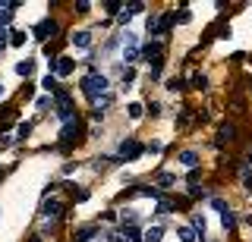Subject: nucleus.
I'll return each mask as SVG.
<instances>
[{
  "label": "nucleus",
  "mask_w": 252,
  "mask_h": 242,
  "mask_svg": "<svg viewBox=\"0 0 252 242\" xmlns=\"http://www.w3.org/2000/svg\"><path fill=\"white\" fill-rule=\"evenodd\" d=\"M82 91H85L92 101H98L101 95H107V91H110V79H107L104 73H98V69H92V73L82 79Z\"/></svg>",
  "instance_id": "f257e3e1"
},
{
  "label": "nucleus",
  "mask_w": 252,
  "mask_h": 242,
  "mask_svg": "<svg viewBox=\"0 0 252 242\" xmlns=\"http://www.w3.org/2000/svg\"><path fill=\"white\" fill-rule=\"evenodd\" d=\"M139 154H142V145L136 138H123L120 142V158H139Z\"/></svg>",
  "instance_id": "f03ea898"
},
{
  "label": "nucleus",
  "mask_w": 252,
  "mask_h": 242,
  "mask_svg": "<svg viewBox=\"0 0 252 242\" xmlns=\"http://www.w3.org/2000/svg\"><path fill=\"white\" fill-rule=\"evenodd\" d=\"M51 69H54V73H57V76H69V73H73V69H76V63H73V60H69V57H57V60H54V63H51Z\"/></svg>",
  "instance_id": "7ed1b4c3"
},
{
  "label": "nucleus",
  "mask_w": 252,
  "mask_h": 242,
  "mask_svg": "<svg viewBox=\"0 0 252 242\" xmlns=\"http://www.w3.org/2000/svg\"><path fill=\"white\" fill-rule=\"evenodd\" d=\"M54 32H57V22H51V19H44L41 26H35V38H41V41L54 38Z\"/></svg>",
  "instance_id": "20e7f679"
},
{
  "label": "nucleus",
  "mask_w": 252,
  "mask_h": 242,
  "mask_svg": "<svg viewBox=\"0 0 252 242\" xmlns=\"http://www.w3.org/2000/svg\"><path fill=\"white\" fill-rule=\"evenodd\" d=\"M69 41H73L76 51H89V48H92V32H73V38H69Z\"/></svg>",
  "instance_id": "39448f33"
},
{
  "label": "nucleus",
  "mask_w": 252,
  "mask_h": 242,
  "mask_svg": "<svg viewBox=\"0 0 252 242\" xmlns=\"http://www.w3.org/2000/svg\"><path fill=\"white\" fill-rule=\"evenodd\" d=\"M142 239H145V242H161L164 239V226L161 223H158V226H148V230L142 233Z\"/></svg>",
  "instance_id": "423d86ee"
},
{
  "label": "nucleus",
  "mask_w": 252,
  "mask_h": 242,
  "mask_svg": "<svg viewBox=\"0 0 252 242\" xmlns=\"http://www.w3.org/2000/svg\"><path fill=\"white\" fill-rule=\"evenodd\" d=\"M110 104H114V95H110V91H107V95H101L98 101H94V107H92V110H94V113H104Z\"/></svg>",
  "instance_id": "0eeeda50"
},
{
  "label": "nucleus",
  "mask_w": 252,
  "mask_h": 242,
  "mask_svg": "<svg viewBox=\"0 0 252 242\" xmlns=\"http://www.w3.org/2000/svg\"><path fill=\"white\" fill-rule=\"evenodd\" d=\"M41 214H44V217H51V220H54V217H57V214H60V201H57V198H51V201H44V208H41Z\"/></svg>",
  "instance_id": "6e6552de"
},
{
  "label": "nucleus",
  "mask_w": 252,
  "mask_h": 242,
  "mask_svg": "<svg viewBox=\"0 0 252 242\" xmlns=\"http://www.w3.org/2000/svg\"><path fill=\"white\" fill-rule=\"evenodd\" d=\"M177 236H180V242H195L199 233H195L192 226H177Z\"/></svg>",
  "instance_id": "1a4fd4ad"
},
{
  "label": "nucleus",
  "mask_w": 252,
  "mask_h": 242,
  "mask_svg": "<svg viewBox=\"0 0 252 242\" xmlns=\"http://www.w3.org/2000/svg\"><path fill=\"white\" fill-rule=\"evenodd\" d=\"M180 163H183V167H189V170H195V163H199V154H195V151H183V154H180Z\"/></svg>",
  "instance_id": "9d476101"
},
{
  "label": "nucleus",
  "mask_w": 252,
  "mask_h": 242,
  "mask_svg": "<svg viewBox=\"0 0 252 242\" xmlns=\"http://www.w3.org/2000/svg\"><path fill=\"white\" fill-rule=\"evenodd\" d=\"M126 113H129V120H142V113H145V107H142L139 101H132V104L126 107Z\"/></svg>",
  "instance_id": "9b49d317"
},
{
  "label": "nucleus",
  "mask_w": 252,
  "mask_h": 242,
  "mask_svg": "<svg viewBox=\"0 0 252 242\" xmlns=\"http://www.w3.org/2000/svg\"><path fill=\"white\" fill-rule=\"evenodd\" d=\"M139 60V48H123V63L126 66H132Z\"/></svg>",
  "instance_id": "f8f14e48"
},
{
  "label": "nucleus",
  "mask_w": 252,
  "mask_h": 242,
  "mask_svg": "<svg viewBox=\"0 0 252 242\" xmlns=\"http://www.w3.org/2000/svg\"><path fill=\"white\" fill-rule=\"evenodd\" d=\"M173 183H177V176H173V173H161V176H158V189H170Z\"/></svg>",
  "instance_id": "ddd939ff"
},
{
  "label": "nucleus",
  "mask_w": 252,
  "mask_h": 242,
  "mask_svg": "<svg viewBox=\"0 0 252 242\" xmlns=\"http://www.w3.org/2000/svg\"><path fill=\"white\" fill-rule=\"evenodd\" d=\"M120 10H123V3H117V0H107V3H104L107 16H120Z\"/></svg>",
  "instance_id": "4468645a"
},
{
  "label": "nucleus",
  "mask_w": 252,
  "mask_h": 242,
  "mask_svg": "<svg viewBox=\"0 0 252 242\" xmlns=\"http://www.w3.org/2000/svg\"><path fill=\"white\" fill-rule=\"evenodd\" d=\"M123 48H139V35L136 32H123Z\"/></svg>",
  "instance_id": "2eb2a0df"
},
{
  "label": "nucleus",
  "mask_w": 252,
  "mask_h": 242,
  "mask_svg": "<svg viewBox=\"0 0 252 242\" xmlns=\"http://www.w3.org/2000/svg\"><path fill=\"white\" fill-rule=\"evenodd\" d=\"M10 44H13V48H22V44H26V32H19V28H16L13 38H10Z\"/></svg>",
  "instance_id": "dca6fc26"
},
{
  "label": "nucleus",
  "mask_w": 252,
  "mask_h": 242,
  "mask_svg": "<svg viewBox=\"0 0 252 242\" xmlns=\"http://www.w3.org/2000/svg\"><path fill=\"white\" fill-rule=\"evenodd\" d=\"M192 230L205 236V217H202V214H195V217H192Z\"/></svg>",
  "instance_id": "f3484780"
},
{
  "label": "nucleus",
  "mask_w": 252,
  "mask_h": 242,
  "mask_svg": "<svg viewBox=\"0 0 252 242\" xmlns=\"http://www.w3.org/2000/svg\"><path fill=\"white\" fill-rule=\"evenodd\" d=\"M73 132H76V123L69 120L66 126H63V132H60V135H63V142H69V138H73Z\"/></svg>",
  "instance_id": "a211bd4d"
},
{
  "label": "nucleus",
  "mask_w": 252,
  "mask_h": 242,
  "mask_svg": "<svg viewBox=\"0 0 252 242\" xmlns=\"http://www.w3.org/2000/svg\"><path fill=\"white\" fill-rule=\"evenodd\" d=\"M41 85H44L47 91H57V76H44V79H41Z\"/></svg>",
  "instance_id": "6ab92c4d"
},
{
  "label": "nucleus",
  "mask_w": 252,
  "mask_h": 242,
  "mask_svg": "<svg viewBox=\"0 0 252 242\" xmlns=\"http://www.w3.org/2000/svg\"><path fill=\"white\" fill-rule=\"evenodd\" d=\"M220 223L227 226V230H230V226L236 223V217H233V211H224V214H220Z\"/></svg>",
  "instance_id": "aec40b11"
},
{
  "label": "nucleus",
  "mask_w": 252,
  "mask_h": 242,
  "mask_svg": "<svg viewBox=\"0 0 252 242\" xmlns=\"http://www.w3.org/2000/svg\"><path fill=\"white\" fill-rule=\"evenodd\" d=\"M120 79H123V85H126V82H132V79H136V69H132V66H123Z\"/></svg>",
  "instance_id": "412c9836"
},
{
  "label": "nucleus",
  "mask_w": 252,
  "mask_h": 242,
  "mask_svg": "<svg viewBox=\"0 0 252 242\" xmlns=\"http://www.w3.org/2000/svg\"><path fill=\"white\" fill-rule=\"evenodd\" d=\"M92 233H94L92 226H85V230H79V233H76V239H79V242H92Z\"/></svg>",
  "instance_id": "4be33fe9"
},
{
  "label": "nucleus",
  "mask_w": 252,
  "mask_h": 242,
  "mask_svg": "<svg viewBox=\"0 0 252 242\" xmlns=\"http://www.w3.org/2000/svg\"><path fill=\"white\" fill-rule=\"evenodd\" d=\"M104 242H126V236H123V233H117V230H110V233H104Z\"/></svg>",
  "instance_id": "5701e85b"
},
{
  "label": "nucleus",
  "mask_w": 252,
  "mask_h": 242,
  "mask_svg": "<svg viewBox=\"0 0 252 242\" xmlns=\"http://www.w3.org/2000/svg\"><path fill=\"white\" fill-rule=\"evenodd\" d=\"M16 73H19V76H29V73H32V63H29V60H22V63H16Z\"/></svg>",
  "instance_id": "b1692460"
},
{
  "label": "nucleus",
  "mask_w": 252,
  "mask_h": 242,
  "mask_svg": "<svg viewBox=\"0 0 252 242\" xmlns=\"http://www.w3.org/2000/svg\"><path fill=\"white\" fill-rule=\"evenodd\" d=\"M29 132H32V123H19V129H16V135H19V138H26Z\"/></svg>",
  "instance_id": "393cba45"
},
{
  "label": "nucleus",
  "mask_w": 252,
  "mask_h": 242,
  "mask_svg": "<svg viewBox=\"0 0 252 242\" xmlns=\"http://www.w3.org/2000/svg\"><path fill=\"white\" fill-rule=\"evenodd\" d=\"M211 208H215L218 214H224V211H230V208H227V205H224V201H220V198H211Z\"/></svg>",
  "instance_id": "a878e982"
},
{
  "label": "nucleus",
  "mask_w": 252,
  "mask_h": 242,
  "mask_svg": "<svg viewBox=\"0 0 252 242\" xmlns=\"http://www.w3.org/2000/svg\"><path fill=\"white\" fill-rule=\"evenodd\" d=\"M205 85H208L205 76H192V88H205Z\"/></svg>",
  "instance_id": "bb28decb"
},
{
  "label": "nucleus",
  "mask_w": 252,
  "mask_h": 242,
  "mask_svg": "<svg viewBox=\"0 0 252 242\" xmlns=\"http://www.w3.org/2000/svg\"><path fill=\"white\" fill-rule=\"evenodd\" d=\"M132 19V13L129 10H126V6H123V13H120V16H117V22H120V26H126V22H129Z\"/></svg>",
  "instance_id": "cd10ccee"
},
{
  "label": "nucleus",
  "mask_w": 252,
  "mask_h": 242,
  "mask_svg": "<svg viewBox=\"0 0 252 242\" xmlns=\"http://www.w3.org/2000/svg\"><path fill=\"white\" fill-rule=\"evenodd\" d=\"M167 211H170V201L161 198V201H158V214H167Z\"/></svg>",
  "instance_id": "c85d7f7f"
},
{
  "label": "nucleus",
  "mask_w": 252,
  "mask_h": 242,
  "mask_svg": "<svg viewBox=\"0 0 252 242\" xmlns=\"http://www.w3.org/2000/svg\"><path fill=\"white\" fill-rule=\"evenodd\" d=\"M126 10H129L132 16H136V13H142V10H145V3H129V6H126Z\"/></svg>",
  "instance_id": "c756f323"
},
{
  "label": "nucleus",
  "mask_w": 252,
  "mask_h": 242,
  "mask_svg": "<svg viewBox=\"0 0 252 242\" xmlns=\"http://www.w3.org/2000/svg\"><path fill=\"white\" fill-rule=\"evenodd\" d=\"M243 186H246V189H252V173H249V170H243Z\"/></svg>",
  "instance_id": "7c9ffc66"
},
{
  "label": "nucleus",
  "mask_w": 252,
  "mask_h": 242,
  "mask_svg": "<svg viewBox=\"0 0 252 242\" xmlns=\"http://www.w3.org/2000/svg\"><path fill=\"white\" fill-rule=\"evenodd\" d=\"M199 195H205L199 186H189V198H199Z\"/></svg>",
  "instance_id": "2f4dec72"
},
{
  "label": "nucleus",
  "mask_w": 252,
  "mask_h": 242,
  "mask_svg": "<svg viewBox=\"0 0 252 242\" xmlns=\"http://www.w3.org/2000/svg\"><path fill=\"white\" fill-rule=\"evenodd\" d=\"M92 10V3H85V0H82V3H76V13H89Z\"/></svg>",
  "instance_id": "473e14b6"
},
{
  "label": "nucleus",
  "mask_w": 252,
  "mask_h": 242,
  "mask_svg": "<svg viewBox=\"0 0 252 242\" xmlns=\"http://www.w3.org/2000/svg\"><path fill=\"white\" fill-rule=\"evenodd\" d=\"M220 138H233V126H224V129H220Z\"/></svg>",
  "instance_id": "72a5a7b5"
},
{
  "label": "nucleus",
  "mask_w": 252,
  "mask_h": 242,
  "mask_svg": "<svg viewBox=\"0 0 252 242\" xmlns=\"http://www.w3.org/2000/svg\"><path fill=\"white\" fill-rule=\"evenodd\" d=\"M3 95H6V91H3V85H0V98H3Z\"/></svg>",
  "instance_id": "f704fd0d"
},
{
  "label": "nucleus",
  "mask_w": 252,
  "mask_h": 242,
  "mask_svg": "<svg viewBox=\"0 0 252 242\" xmlns=\"http://www.w3.org/2000/svg\"><path fill=\"white\" fill-rule=\"evenodd\" d=\"M249 167H252V151H249Z\"/></svg>",
  "instance_id": "c9c22d12"
},
{
  "label": "nucleus",
  "mask_w": 252,
  "mask_h": 242,
  "mask_svg": "<svg viewBox=\"0 0 252 242\" xmlns=\"http://www.w3.org/2000/svg\"><path fill=\"white\" fill-rule=\"evenodd\" d=\"M92 242H104V239H92Z\"/></svg>",
  "instance_id": "e433bc0d"
}]
</instances>
